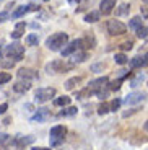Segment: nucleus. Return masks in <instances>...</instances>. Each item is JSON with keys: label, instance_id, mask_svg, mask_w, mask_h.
<instances>
[{"label": "nucleus", "instance_id": "obj_1", "mask_svg": "<svg viewBox=\"0 0 148 150\" xmlns=\"http://www.w3.org/2000/svg\"><path fill=\"white\" fill-rule=\"evenodd\" d=\"M67 42H68V36L65 33H54L51 38H47L46 46L51 51H62L63 46H67Z\"/></svg>", "mask_w": 148, "mask_h": 150}, {"label": "nucleus", "instance_id": "obj_2", "mask_svg": "<svg viewBox=\"0 0 148 150\" xmlns=\"http://www.w3.org/2000/svg\"><path fill=\"white\" fill-rule=\"evenodd\" d=\"M5 54H7L10 59H13V60H21L23 54H25V47H23L21 44H18V42H15V44L7 46Z\"/></svg>", "mask_w": 148, "mask_h": 150}, {"label": "nucleus", "instance_id": "obj_3", "mask_svg": "<svg viewBox=\"0 0 148 150\" xmlns=\"http://www.w3.org/2000/svg\"><path fill=\"white\" fill-rule=\"evenodd\" d=\"M125 30H127V26L122 21H119V20H111V21L107 23V31L112 36H121V34L125 33Z\"/></svg>", "mask_w": 148, "mask_h": 150}, {"label": "nucleus", "instance_id": "obj_4", "mask_svg": "<svg viewBox=\"0 0 148 150\" xmlns=\"http://www.w3.org/2000/svg\"><path fill=\"white\" fill-rule=\"evenodd\" d=\"M54 96H56V90H54V88H39V90L36 91V95H34L37 103H46Z\"/></svg>", "mask_w": 148, "mask_h": 150}, {"label": "nucleus", "instance_id": "obj_5", "mask_svg": "<svg viewBox=\"0 0 148 150\" xmlns=\"http://www.w3.org/2000/svg\"><path fill=\"white\" fill-rule=\"evenodd\" d=\"M65 69H72V64L70 65H65L62 62V60H52L51 64H47L46 65V70L49 72V74H59V72H63Z\"/></svg>", "mask_w": 148, "mask_h": 150}, {"label": "nucleus", "instance_id": "obj_6", "mask_svg": "<svg viewBox=\"0 0 148 150\" xmlns=\"http://www.w3.org/2000/svg\"><path fill=\"white\" fill-rule=\"evenodd\" d=\"M82 46H83V39H75V41H72L70 44L67 46V47L62 49V56L63 57L72 56L73 52H77L78 49H82Z\"/></svg>", "mask_w": 148, "mask_h": 150}, {"label": "nucleus", "instance_id": "obj_7", "mask_svg": "<svg viewBox=\"0 0 148 150\" xmlns=\"http://www.w3.org/2000/svg\"><path fill=\"white\" fill-rule=\"evenodd\" d=\"M145 98V93H140V91H133V93H129L125 98H124V103L125 105H137V103L143 101Z\"/></svg>", "mask_w": 148, "mask_h": 150}, {"label": "nucleus", "instance_id": "obj_8", "mask_svg": "<svg viewBox=\"0 0 148 150\" xmlns=\"http://www.w3.org/2000/svg\"><path fill=\"white\" fill-rule=\"evenodd\" d=\"M109 83V80H107V77H101V79H96V80H93V82H90V90L94 91V93H98L99 90H103L104 86Z\"/></svg>", "mask_w": 148, "mask_h": 150}, {"label": "nucleus", "instance_id": "obj_9", "mask_svg": "<svg viewBox=\"0 0 148 150\" xmlns=\"http://www.w3.org/2000/svg\"><path fill=\"white\" fill-rule=\"evenodd\" d=\"M116 2H117V0H101V4H99V11L103 13V15H109V13L114 10Z\"/></svg>", "mask_w": 148, "mask_h": 150}, {"label": "nucleus", "instance_id": "obj_10", "mask_svg": "<svg viewBox=\"0 0 148 150\" xmlns=\"http://www.w3.org/2000/svg\"><path fill=\"white\" fill-rule=\"evenodd\" d=\"M39 7H36L34 4H30V5H23V7H20V8H16L15 11H13V18H20V16H23L25 13H28V11H31V10H37Z\"/></svg>", "mask_w": 148, "mask_h": 150}, {"label": "nucleus", "instance_id": "obj_11", "mask_svg": "<svg viewBox=\"0 0 148 150\" xmlns=\"http://www.w3.org/2000/svg\"><path fill=\"white\" fill-rule=\"evenodd\" d=\"M49 117H51V112H49V109L41 108V109H37L36 114L33 116V121H36V122H44V121L49 119Z\"/></svg>", "mask_w": 148, "mask_h": 150}, {"label": "nucleus", "instance_id": "obj_12", "mask_svg": "<svg viewBox=\"0 0 148 150\" xmlns=\"http://www.w3.org/2000/svg\"><path fill=\"white\" fill-rule=\"evenodd\" d=\"M18 77L20 79H28V80H33L37 77V74L34 70H31V69H20L18 70Z\"/></svg>", "mask_w": 148, "mask_h": 150}, {"label": "nucleus", "instance_id": "obj_13", "mask_svg": "<svg viewBox=\"0 0 148 150\" xmlns=\"http://www.w3.org/2000/svg\"><path fill=\"white\" fill-rule=\"evenodd\" d=\"M67 129L63 126H54L51 129V137H59V139H63V135H65Z\"/></svg>", "mask_w": 148, "mask_h": 150}, {"label": "nucleus", "instance_id": "obj_14", "mask_svg": "<svg viewBox=\"0 0 148 150\" xmlns=\"http://www.w3.org/2000/svg\"><path fill=\"white\" fill-rule=\"evenodd\" d=\"M147 64H148V60H147V57H143V56H137V57H133V59L130 60V65H132L133 69L143 67V65H147Z\"/></svg>", "mask_w": 148, "mask_h": 150}, {"label": "nucleus", "instance_id": "obj_15", "mask_svg": "<svg viewBox=\"0 0 148 150\" xmlns=\"http://www.w3.org/2000/svg\"><path fill=\"white\" fill-rule=\"evenodd\" d=\"M25 23H18V25H16L15 26V30H13V33H10L11 34V38H13V39H20V38L23 36V33H25Z\"/></svg>", "mask_w": 148, "mask_h": 150}, {"label": "nucleus", "instance_id": "obj_16", "mask_svg": "<svg viewBox=\"0 0 148 150\" xmlns=\"http://www.w3.org/2000/svg\"><path fill=\"white\" fill-rule=\"evenodd\" d=\"M31 88L30 82H18L13 85V90L16 91V93H25V91H28Z\"/></svg>", "mask_w": 148, "mask_h": 150}, {"label": "nucleus", "instance_id": "obj_17", "mask_svg": "<svg viewBox=\"0 0 148 150\" xmlns=\"http://www.w3.org/2000/svg\"><path fill=\"white\" fill-rule=\"evenodd\" d=\"M34 140L33 135H26V137H16V149H21V147L28 145Z\"/></svg>", "mask_w": 148, "mask_h": 150}, {"label": "nucleus", "instance_id": "obj_18", "mask_svg": "<svg viewBox=\"0 0 148 150\" xmlns=\"http://www.w3.org/2000/svg\"><path fill=\"white\" fill-rule=\"evenodd\" d=\"M99 18H101V11H90V13H86L85 21L86 23H96Z\"/></svg>", "mask_w": 148, "mask_h": 150}, {"label": "nucleus", "instance_id": "obj_19", "mask_svg": "<svg viewBox=\"0 0 148 150\" xmlns=\"http://www.w3.org/2000/svg\"><path fill=\"white\" fill-rule=\"evenodd\" d=\"M142 21H143V20H142V16H133V18L130 20V23H129V28H130V30L137 31L138 28H142Z\"/></svg>", "mask_w": 148, "mask_h": 150}, {"label": "nucleus", "instance_id": "obj_20", "mask_svg": "<svg viewBox=\"0 0 148 150\" xmlns=\"http://www.w3.org/2000/svg\"><path fill=\"white\" fill-rule=\"evenodd\" d=\"M82 82V79H80V77H72V79H68L65 82V88L67 90H73L75 86L78 85V83Z\"/></svg>", "mask_w": 148, "mask_h": 150}, {"label": "nucleus", "instance_id": "obj_21", "mask_svg": "<svg viewBox=\"0 0 148 150\" xmlns=\"http://www.w3.org/2000/svg\"><path fill=\"white\" fill-rule=\"evenodd\" d=\"M114 60H116V64L124 65V64H127V62H129V57H127L124 52H119V54H116V56H114Z\"/></svg>", "mask_w": 148, "mask_h": 150}, {"label": "nucleus", "instance_id": "obj_22", "mask_svg": "<svg viewBox=\"0 0 148 150\" xmlns=\"http://www.w3.org/2000/svg\"><path fill=\"white\" fill-rule=\"evenodd\" d=\"M86 59V52L82 51V49H78L77 52H73V62H83Z\"/></svg>", "mask_w": 148, "mask_h": 150}, {"label": "nucleus", "instance_id": "obj_23", "mask_svg": "<svg viewBox=\"0 0 148 150\" xmlns=\"http://www.w3.org/2000/svg\"><path fill=\"white\" fill-rule=\"evenodd\" d=\"M54 105L56 106H68L70 105V98L68 96H60V98H57L56 101H54Z\"/></svg>", "mask_w": 148, "mask_h": 150}, {"label": "nucleus", "instance_id": "obj_24", "mask_svg": "<svg viewBox=\"0 0 148 150\" xmlns=\"http://www.w3.org/2000/svg\"><path fill=\"white\" fill-rule=\"evenodd\" d=\"M78 109L75 108V106H68V108L62 109V112H60V116H75L77 114Z\"/></svg>", "mask_w": 148, "mask_h": 150}, {"label": "nucleus", "instance_id": "obj_25", "mask_svg": "<svg viewBox=\"0 0 148 150\" xmlns=\"http://www.w3.org/2000/svg\"><path fill=\"white\" fill-rule=\"evenodd\" d=\"M143 80H145V75H143V72H142V74H138L133 80H130V86H133V88H135V86H138L142 82H143Z\"/></svg>", "mask_w": 148, "mask_h": 150}, {"label": "nucleus", "instance_id": "obj_26", "mask_svg": "<svg viewBox=\"0 0 148 150\" xmlns=\"http://www.w3.org/2000/svg\"><path fill=\"white\" fill-rule=\"evenodd\" d=\"M137 38H140V39H147L148 38V28L147 26H142L137 30Z\"/></svg>", "mask_w": 148, "mask_h": 150}, {"label": "nucleus", "instance_id": "obj_27", "mask_svg": "<svg viewBox=\"0 0 148 150\" xmlns=\"http://www.w3.org/2000/svg\"><path fill=\"white\" fill-rule=\"evenodd\" d=\"M26 44L28 46H37V36L36 34H28V36H26Z\"/></svg>", "mask_w": 148, "mask_h": 150}, {"label": "nucleus", "instance_id": "obj_28", "mask_svg": "<svg viewBox=\"0 0 148 150\" xmlns=\"http://www.w3.org/2000/svg\"><path fill=\"white\" fill-rule=\"evenodd\" d=\"M109 111H111V105H107V103H101L99 108H98V112H99V114H107Z\"/></svg>", "mask_w": 148, "mask_h": 150}, {"label": "nucleus", "instance_id": "obj_29", "mask_svg": "<svg viewBox=\"0 0 148 150\" xmlns=\"http://www.w3.org/2000/svg\"><path fill=\"white\" fill-rule=\"evenodd\" d=\"M121 82H122V80L121 79H117V80H112V82H109L107 83V88H109V90H119V88H121Z\"/></svg>", "mask_w": 148, "mask_h": 150}, {"label": "nucleus", "instance_id": "obj_30", "mask_svg": "<svg viewBox=\"0 0 148 150\" xmlns=\"http://www.w3.org/2000/svg\"><path fill=\"white\" fill-rule=\"evenodd\" d=\"M11 80V74H8V72H2L0 74V85H4V83L10 82Z\"/></svg>", "mask_w": 148, "mask_h": 150}, {"label": "nucleus", "instance_id": "obj_31", "mask_svg": "<svg viewBox=\"0 0 148 150\" xmlns=\"http://www.w3.org/2000/svg\"><path fill=\"white\" fill-rule=\"evenodd\" d=\"M11 142V137L7 134H0V145H8Z\"/></svg>", "mask_w": 148, "mask_h": 150}, {"label": "nucleus", "instance_id": "obj_32", "mask_svg": "<svg viewBox=\"0 0 148 150\" xmlns=\"http://www.w3.org/2000/svg\"><path fill=\"white\" fill-rule=\"evenodd\" d=\"M129 10H130L129 5L122 4V5H121V8H119V10L116 11V13H117V15H125V13H129Z\"/></svg>", "mask_w": 148, "mask_h": 150}, {"label": "nucleus", "instance_id": "obj_33", "mask_svg": "<svg viewBox=\"0 0 148 150\" xmlns=\"http://www.w3.org/2000/svg\"><path fill=\"white\" fill-rule=\"evenodd\" d=\"M62 142H63V139H59V137H51V147H59Z\"/></svg>", "mask_w": 148, "mask_h": 150}, {"label": "nucleus", "instance_id": "obj_34", "mask_svg": "<svg viewBox=\"0 0 148 150\" xmlns=\"http://www.w3.org/2000/svg\"><path fill=\"white\" fill-rule=\"evenodd\" d=\"M132 47H133V42L132 41H125V42L121 44V49H122V51H130Z\"/></svg>", "mask_w": 148, "mask_h": 150}, {"label": "nucleus", "instance_id": "obj_35", "mask_svg": "<svg viewBox=\"0 0 148 150\" xmlns=\"http://www.w3.org/2000/svg\"><path fill=\"white\" fill-rule=\"evenodd\" d=\"M121 100H114V101L111 103V111H116V109H119V106H121Z\"/></svg>", "mask_w": 148, "mask_h": 150}, {"label": "nucleus", "instance_id": "obj_36", "mask_svg": "<svg viewBox=\"0 0 148 150\" xmlns=\"http://www.w3.org/2000/svg\"><path fill=\"white\" fill-rule=\"evenodd\" d=\"M96 95H98V98H101V100H104V98L107 96V90H104V91H103V90H99Z\"/></svg>", "mask_w": 148, "mask_h": 150}, {"label": "nucleus", "instance_id": "obj_37", "mask_svg": "<svg viewBox=\"0 0 148 150\" xmlns=\"http://www.w3.org/2000/svg\"><path fill=\"white\" fill-rule=\"evenodd\" d=\"M13 64H15V60H4V62H2L4 67H13Z\"/></svg>", "mask_w": 148, "mask_h": 150}, {"label": "nucleus", "instance_id": "obj_38", "mask_svg": "<svg viewBox=\"0 0 148 150\" xmlns=\"http://www.w3.org/2000/svg\"><path fill=\"white\" fill-rule=\"evenodd\" d=\"M7 109H8V105L7 103H2V105H0V114H4Z\"/></svg>", "mask_w": 148, "mask_h": 150}, {"label": "nucleus", "instance_id": "obj_39", "mask_svg": "<svg viewBox=\"0 0 148 150\" xmlns=\"http://www.w3.org/2000/svg\"><path fill=\"white\" fill-rule=\"evenodd\" d=\"M103 67H104L103 64H96V65H93V67H91V70H94V72H96V70H103Z\"/></svg>", "mask_w": 148, "mask_h": 150}, {"label": "nucleus", "instance_id": "obj_40", "mask_svg": "<svg viewBox=\"0 0 148 150\" xmlns=\"http://www.w3.org/2000/svg\"><path fill=\"white\" fill-rule=\"evenodd\" d=\"M142 16H148V8L142 7Z\"/></svg>", "mask_w": 148, "mask_h": 150}, {"label": "nucleus", "instance_id": "obj_41", "mask_svg": "<svg viewBox=\"0 0 148 150\" xmlns=\"http://www.w3.org/2000/svg\"><path fill=\"white\" fill-rule=\"evenodd\" d=\"M33 150H49V149H44V147H34Z\"/></svg>", "mask_w": 148, "mask_h": 150}, {"label": "nucleus", "instance_id": "obj_42", "mask_svg": "<svg viewBox=\"0 0 148 150\" xmlns=\"http://www.w3.org/2000/svg\"><path fill=\"white\" fill-rule=\"evenodd\" d=\"M70 4H78V2H82V0H68Z\"/></svg>", "mask_w": 148, "mask_h": 150}, {"label": "nucleus", "instance_id": "obj_43", "mask_svg": "<svg viewBox=\"0 0 148 150\" xmlns=\"http://www.w3.org/2000/svg\"><path fill=\"white\" fill-rule=\"evenodd\" d=\"M143 127H145V131L148 132V121H147V122H145V126H143Z\"/></svg>", "mask_w": 148, "mask_h": 150}, {"label": "nucleus", "instance_id": "obj_44", "mask_svg": "<svg viewBox=\"0 0 148 150\" xmlns=\"http://www.w3.org/2000/svg\"><path fill=\"white\" fill-rule=\"evenodd\" d=\"M143 2H145V4H148V0H143Z\"/></svg>", "mask_w": 148, "mask_h": 150}, {"label": "nucleus", "instance_id": "obj_45", "mask_svg": "<svg viewBox=\"0 0 148 150\" xmlns=\"http://www.w3.org/2000/svg\"><path fill=\"white\" fill-rule=\"evenodd\" d=\"M0 57H2V51H0Z\"/></svg>", "mask_w": 148, "mask_h": 150}, {"label": "nucleus", "instance_id": "obj_46", "mask_svg": "<svg viewBox=\"0 0 148 150\" xmlns=\"http://www.w3.org/2000/svg\"><path fill=\"white\" fill-rule=\"evenodd\" d=\"M42 2H49V0H42Z\"/></svg>", "mask_w": 148, "mask_h": 150}, {"label": "nucleus", "instance_id": "obj_47", "mask_svg": "<svg viewBox=\"0 0 148 150\" xmlns=\"http://www.w3.org/2000/svg\"><path fill=\"white\" fill-rule=\"evenodd\" d=\"M147 60H148V56H147Z\"/></svg>", "mask_w": 148, "mask_h": 150}, {"label": "nucleus", "instance_id": "obj_48", "mask_svg": "<svg viewBox=\"0 0 148 150\" xmlns=\"http://www.w3.org/2000/svg\"><path fill=\"white\" fill-rule=\"evenodd\" d=\"M0 21H2V20H0Z\"/></svg>", "mask_w": 148, "mask_h": 150}]
</instances>
